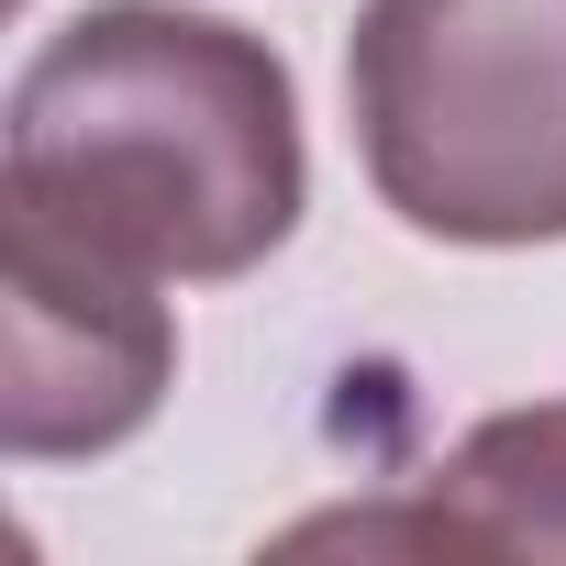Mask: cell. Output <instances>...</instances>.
Here are the masks:
<instances>
[{
	"label": "cell",
	"mask_w": 566,
	"mask_h": 566,
	"mask_svg": "<svg viewBox=\"0 0 566 566\" xmlns=\"http://www.w3.org/2000/svg\"><path fill=\"white\" fill-rule=\"evenodd\" d=\"M167 277L12 200V356H0V444L12 467H67L134 444L178 389Z\"/></svg>",
	"instance_id": "obj_3"
},
{
	"label": "cell",
	"mask_w": 566,
	"mask_h": 566,
	"mask_svg": "<svg viewBox=\"0 0 566 566\" xmlns=\"http://www.w3.org/2000/svg\"><path fill=\"white\" fill-rule=\"evenodd\" d=\"M345 112L367 189L422 244H566V0H367Z\"/></svg>",
	"instance_id": "obj_2"
},
{
	"label": "cell",
	"mask_w": 566,
	"mask_h": 566,
	"mask_svg": "<svg viewBox=\"0 0 566 566\" xmlns=\"http://www.w3.org/2000/svg\"><path fill=\"white\" fill-rule=\"evenodd\" d=\"M0 200H23L145 277L222 290L301 233V78L266 34L189 0L67 12L0 112Z\"/></svg>",
	"instance_id": "obj_1"
},
{
	"label": "cell",
	"mask_w": 566,
	"mask_h": 566,
	"mask_svg": "<svg viewBox=\"0 0 566 566\" xmlns=\"http://www.w3.org/2000/svg\"><path fill=\"white\" fill-rule=\"evenodd\" d=\"M290 544H389V555H566V400L467 422L400 500L323 511Z\"/></svg>",
	"instance_id": "obj_4"
}]
</instances>
